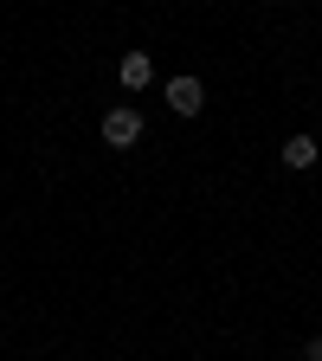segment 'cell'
I'll return each instance as SVG.
<instances>
[{
	"label": "cell",
	"mask_w": 322,
	"mask_h": 361,
	"mask_svg": "<svg viewBox=\"0 0 322 361\" xmlns=\"http://www.w3.org/2000/svg\"><path fill=\"white\" fill-rule=\"evenodd\" d=\"M104 142L110 149H135V142H142V110H135V104H110L104 110Z\"/></svg>",
	"instance_id": "cell-1"
},
{
	"label": "cell",
	"mask_w": 322,
	"mask_h": 361,
	"mask_svg": "<svg viewBox=\"0 0 322 361\" xmlns=\"http://www.w3.org/2000/svg\"><path fill=\"white\" fill-rule=\"evenodd\" d=\"M200 104H206L200 78H174V84H168V110H174V116H200Z\"/></svg>",
	"instance_id": "cell-2"
},
{
	"label": "cell",
	"mask_w": 322,
	"mask_h": 361,
	"mask_svg": "<svg viewBox=\"0 0 322 361\" xmlns=\"http://www.w3.org/2000/svg\"><path fill=\"white\" fill-rule=\"evenodd\" d=\"M116 78H123V90H142V84L155 78V65H149V52H129V59L116 65Z\"/></svg>",
	"instance_id": "cell-3"
},
{
	"label": "cell",
	"mask_w": 322,
	"mask_h": 361,
	"mask_svg": "<svg viewBox=\"0 0 322 361\" xmlns=\"http://www.w3.org/2000/svg\"><path fill=\"white\" fill-rule=\"evenodd\" d=\"M316 135H290V142H284V168H316Z\"/></svg>",
	"instance_id": "cell-4"
},
{
	"label": "cell",
	"mask_w": 322,
	"mask_h": 361,
	"mask_svg": "<svg viewBox=\"0 0 322 361\" xmlns=\"http://www.w3.org/2000/svg\"><path fill=\"white\" fill-rule=\"evenodd\" d=\"M297 361H322V336H309V342H303V355H297Z\"/></svg>",
	"instance_id": "cell-5"
}]
</instances>
